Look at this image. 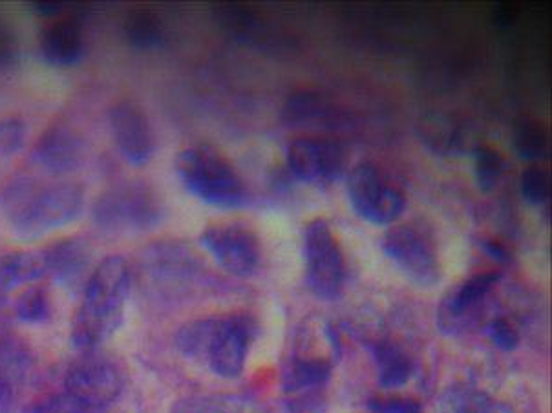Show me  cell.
I'll return each instance as SVG.
<instances>
[{
  "mask_svg": "<svg viewBox=\"0 0 552 413\" xmlns=\"http://www.w3.org/2000/svg\"><path fill=\"white\" fill-rule=\"evenodd\" d=\"M174 170L185 191L216 209H240L249 203V189L233 165L211 147L181 150Z\"/></svg>",
  "mask_w": 552,
  "mask_h": 413,
  "instance_id": "3957f363",
  "label": "cell"
},
{
  "mask_svg": "<svg viewBox=\"0 0 552 413\" xmlns=\"http://www.w3.org/2000/svg\"><path fill=\"white\" fill-rule=\"evenodd\" d=\"M200 401V413H264L256 404L238 397H207Z\"/></svg>",
  "mask_w": 552,
  "mask_h": 413,
  "instance_id": "f1b7e54d",
  "label": "cell"
},
{
  "mask_svg": "<svg viewBox=\"0 0 552 413\" xmlns=\"http://www.w3.org/2000/svg\"><path fill=\"white\" fill-rule=\"evenodd\" d=\"M2 209L15 233L39 238L79 216L85 191L77 183H50L19 178L2 192Z\"/></svg>",
  "mask_w": 552,
  "mask_h": 413,
  "instance_id": "7a4b0ae2",
  "label": "cell"
},
{
  "mask_svg": "<svg viewBox=\"0 0 552 413\" xmlns=\"http://www.w3.org/2000/svg\"><path fill=\"white\" fill-rule=\"evenodd\" d=\"M110 128L121 156L130 165L143 167L156 154V134L141 106L119 101L110 110Z\"/></svg>",
  "mask_w": 552,
  "mask_h": 413,
  "instance_id": "7c38bea8",
  "label": "cell"
},
{
  "mask_svg": "<svg viewBox=\"0 0 552 413\" xmlns=\"http://www.w3.org/2000/svg\"><path fill=\"white\" fill-rule=\"evenodd\" d=\"M331 370H333V362L326 357H306V355L291 357L282 375L284 392L297 395V393L324 386L331 377Z\"/></svg>",
  "mask_w": 552,
  "mask_h": 413,
  "instance_id": "ffe728a7",
  "label": "cell"
},
{
  "mask_svg": "<svg viewBox=\"0 0 552 413\" xmlns=\"http://www.w3.org/2000/svg\"><path fill=\"white\" fill-rule=\"evenodd\" d=\"M15 313L22 322L37 324L50 317V300L41 287H26L15 300Z\"/></svg>",
  "mask_w": 552,
  "mask_h": 413,
  "instance_id": "484cf974",
  "label": "cell"
},
{
  "mask_svg": "<svg viewBox=\"0 0 552 413\" xmlns=\"http://www.w3.org/2000/svg\"><path fill=\"white\" fill-rule=\"evenodd\" d=\"M383 251L415 286L434 287L441 280L436 247L415 227H392L384 234Z\"/></svg>",
  "mask_w": 552,
  "mask_h": 413,
  "instance_id": "9c48e42d",
  "label": "cell"
},
{
  "mask_svg": "<svg viewBox=\"0 0 552 413\" xmlns=\"http://www.w3.org/2000/svg\"><path fill=\"white\" fill-rule=\"evenodd\" d=\"M302 255L311 293L322 300L339 298L346 282V262L330 223L319 218L306 225Z\"/></svg>",
  "mask_w": 552,
  "mask_h": 413,
  "instance_id": "277c9868",
  "label": "cell"
},
{
  "mask_svg": "<svg viewBox=\"0 0 552 413\" xmlns=\"http://www.w3.org/2000/svg\"><path fill=\"white\" fill-rule=\"evenodd\" d=\"M123 390V375L116 364L96 353H86L68 368L64 392L79 403L105 412Z\"/></svg>",
  "mask_w": 552,
  "mask_h": 413,
  "instance_id": "ba28073f",
  "label": "cell"
},
{
  "mask_svg": "<svg viewBox=\"0 0 552 413\" xmlns=\"http://www.w3.org/2000/svg\"><path fill=\"white\" fill-rule=\"evenodd\" d=\"M514 150L523 161H540L549 152V134L540 121L521 119L514 127Z\"/></svg>",
  "mask_w": 552,
  "mask_h": 413,
  "instance_id": "603a6c76",
  "label": "cell"
},
{
  "mask_svg": "<svg viewBox=\"0 0 552 413\" xmlns=\"http://www.w3.org/2000/svg\"><path fill=\"white\" fill-rule=\"evenodd\" d=\"M172 413H200V401L198 399H185L172 408Z\"/></svg>",
  "mask_w": 552,
  "mask_h": 413,
  "instance_id": "836d02e7",
  "label": "cell"
},
{
  "mask_svg": "<svg viewBox=\"0 0 552 413\" xmlns=\"http://www.w3.org/2000/svg\"><path fill=\"white\" fill-rule=\"evenodd\" d=\"M32 413H105L88 408L83 403H79L72 395L63 392L61 395H54L44 399L43 403L33 406Z\"/></svg>",
  "mask_w": 552,
  "mask_h": 413,
  "instance_id": "f546056e",
  "label": "cell"
},
{
  "mask_svg": "<svg viewBox=\"0 0 552 413\" xmlns=\"http://www.w3.org/2000/svg\"><path fill=\"white\" fill-rule=\"evenodd\" d=\"M375 413H423L421 404L406 397H392V399H373L370 403Z\"/></svg>",
  "mask_w": 552,
  "mask_h": 413,
  "instance_id": "1f68e13d",
  "label": "cell"
},
{
  "mask_svg": "<svg viewBox=\"0 0 552 413\" xmlns=\"http://www.w3.org/2000/svg\"><path fill=\"white\" fill-rule=\"evenodd\" d=\"M282 121L287 127H339L342 114L319 92H297L282 108Z\"/></svg>",
  "mask_w": 552,
  "mask_h": 413,
  "instance_id": "e0dca14e",
  "label": "cell"
},
{
  "mask_svg": "<svg viewBox=\"0 0 552 413\" xmlns=\"http://www.w3.org/2000/svg\"><path fill=\"white\" fill-rule=\"evenodd\" d=\"M33 159L50 176H64L81 167L85 159V143L74 130L55 125L37 139Z\"/></svg>",
  "mask_w": 552,
  "mask_h": 413,
  "instance_id": "5bb4252c",
  "label": "cell"
},
{
  "mask_svg": "<svg viewBox=\"0 0 552 413\" xmlns=\"http://www.w3.org/2000/svg\"><path fill=\"white\" fill-rule=\"evenodd\" d=\"M474 159V178L478 183L479 191L492 192L498 187L499 180L503 176L505 163L498 150L489 145H476V149L470 152Z\"/></svg>",
  "mask_w": 552,
  "mask_h": 413,
  "instance_id": "cb8c5ba5",
  "label": "cell"
},
{
  "mask_svg": "<svg viewBox=\"0 0 552 413\" xmlns=\"http://www.w3.org/2000/svg\"><path fill=\"white\" fill-rule=\"evenodd\" d=\"M35 8L37 10L41 11L43 15H55V13H59L61 11V4H50V2H44V4H35Z\"/></svg>",
  "mask_w": 552,
  "mask_h": 413,
  "instance_id": "e575fe53",
  "label": "cell"
},
{
  "mask_svg": "<svg viewBox=\"0 0 552 413\" xmlns=\"http://www.w3.org/2000/svg\"><path fill=\"white\" fill-rule=\"evenodd\" d=\"M446 404L450 413H494L496 403L485 392L474 388H454L446 397Z\"/></svg>",
  "mask_w": 552,
  "mask_h": 413,
  "instance_id": "d4e9b609",
  "label": "cell"
},
{
  "mask_svg": "<svg viewBox=\"0 0 552 413\" xmlns=\"http://www.w3.org/2000/svg\"><path fill=\"white\" fill-rule=\"evenodd\" d=\"M44 251L48 275H54L64 286H75L85 280L90 267V251L81 240H63Z\"/></svg>",
  "mask_w": 552,
  "mask_h": 413,
  "instance_id": "ac0fdd59",
  "label": "cell"
},
{
  "mask_svg": "<svg viewBox=\"0 0 552 413\" xmlns=\"http://www.w3.org/2000/svg\"><path fill=\"white\" fill-rule=\"evenodd\" d=\"M487 335L499 350L514 351L520 346V333L505 318L492 320L487 326Z\"/></svg>",
  "mask_w": 552,
  "mask_h": 413,
  "instance_id": "4dcf8cb0",
  "label": "cell"
},
{
  "mask_svg": "<svg viewBox=\"0 0 552 413\" xmlns=\"http://www.w3.org/2000/svg\"><path fill=\"white\" fill-rule=\"evenodd\" d=\"M417 132L426 147L441 156H457L476 149L470 139V130L446 114L423 116L417 125Z\"/></svg>",
  "mask_w": 552,
  "mask_h": 413,
  "instance_id": "2e32d148",
  "label": "cell"
},
{
  "mask_svg": "<svg viewBox=\"0 0 552 413\" xmlns=\"http://www.w3.org/2000/svg\"><path fill=\"white\" fill-rule=\"evenodd\" d=\"M161 205L149 187L139 183L117 185L94 203V218L108 231L147 229L160 220Z\"/></svg>",
  "mask_w": 552,
  "mask_h": 413,
  "instance_id": "52a82bcc",
  "label": "cell"
},
{
  "mask_svg": "<svg viewBox=\"0 0 552 413\" xmlns=\"http://www.w3.org/2000/svg\"><path fill=\"white\" fill-rule=\"evenodd\" d=\"M48 275L46 251H21L0 258V297Z\"/></svg>",
  "mask_w": 552,
  "mask_h": 413,
  "instance_id": "d6986e66",
  "label": "cell"
},
{
  "mask_svg": "<svg viewBox=\"0 0 552 413\" xmlns=\"http://www.w3.org/2000/svg\"><path fill=\"white\" fill-rule=\"evenodd\" d=\"M483 249L489 253L492 258H496V260H499V262H505V260H509V251L503 247V245L498 244V242H485L483 244Z\"/></svg>",
  "mask_w": 552,
  "mask_h": 413,
  "instance_id": "d6a6232c",
  "label": "cell"
},
{
  "mask_svg": "<svg viewBox=\"0 0 552 413\" xmlns=\"http://www.w3.org/2000/svg\"><path fill=\"white\" fill-rule=\"evenodd\" d=\"M130 291V267L121 256H108L90 273L85 298L72 324V344L92 351L123 324Z\"/></svg>",
  "mask_w": 552,
  "mask_h": 413,
  "instance_id": "6da1fadb",
  "label": "cell"
},
{
  "mask_svg": "<svg viewBox=\"0 0 552 413\" xmlns=\"http://www.w3.org/2000/svg\"><path fill=\"white\" fill-rule=\"evenodd\" d=\"M200 242L216 264L231 275L247 278L255 275L260 265L262 247L258 236L244 225H214L203 231Z\"/></svg>",
  "mask_w": 552,
  "mask_h": 413,
  "instance_id": "8fae6325",
  "label": "cell"
},
{
  "mask_svg": "<svg viewBox=\"0 0 552 413\" xmlns=\"http://www.w3.org/2000/svg\"><path fill=\"white\" fill-rule=\"evenodd\" d=\"M291 174L311 187L326 189L342 180L350 167V152L330 138H298L289 143L286 152Z\"/></svg>",
  "mask_w": 552,
  "mask_h": 413,
  "instance_id": "8992f818",
  "label": "cell"
},
{
  "mask_svg": "<svg viewBox=\"0 0 552 413\" xmlns=\"http://www.w3.org/2000/svg\"><path fill=\"white\" fill-rule=\"evenodd\" d=\"M521 194L531 205H543L551 198V176L540 165H531L521 172Z\"/></svg>",
  "mask_w": 552,
  "mask_h": 413,
  "instance_id": "4316f807",
  "label": "cell"
},
{
  "mask_svg": "<svg viewBox=\"0 0 552 413\" xmlns=\"http://www.w3.org/2000/svg\"><path fill=\"white\" fill-rule=\"evenodd\" d=\"M255 335V320L247 315L214 317L213 333L203 361L223 379H236L244 371Z\"/></svg>",
  "mask_w": 552,
  "mask_h": 413,
  "instance_id": "30bf717a",
  "label": "cell"
},
{
  "mask_svg": "<svg viewBox=\"0 0 552 413\" xmlns=\"http://www.w3.org/2000/svg\"><path fill=\"white\" fill-rule=\"evenodd\" d=\"M26 141V125L21 117L0 119V156H13L22 149Z\"/></svg>",
  "mask_w": 552,
  "mask_h": 413,
  "instance_id": "83f0119b",
  "label": "cell"
},
{
  "mask_svg": "<svg viewBox=\"0 0 552 413\" xmlns=\"http://www.w3.org/2000/svg\"><path fill=\"white\" fill-rule=\"evenodd\" d=\"M501 275L492 273H479L468 278L461 286L452 289L446 295L441 309H439V326L446 333H459L461 329L468 328L476 317L483 302L490 297L494 287L498 286Z\"/></svg>",
  "mask_w": 552,
  "mask_h": 413,
  "instance_id": "4fadbf2b",
  "label": "cell"
},
{
  "mask_svg": "<svg viewBox=\"0 0 552 413\" xmlns=\"http://www.w3.org/2000/svg\"><path fill=\"white\" fill-rule=\"evenodd\" d=\"M373 359L379 371V384L386 390L401 388L412 379L414 364L399 346L392 342H377Z\"/></svg>",
  "mask_w": 552,
  "mask_h": 413,
  "instance_id": "44dd1931",
  "label": "cell"
},
{
  "mask_svg": "<svg viewBox=\"0 0 552 413\" xmlns=\"http://www.w3.org/2000/svg\"><path fill=\"white\" fill-rule=\"evenodd\" d=\"M351 207L364 222L390 225L406 207L404 192L375 163H359L348 174Z\"/></svg>",
  "mask_w": 552,
  "mask_h": 413,
  "instance_id": "5b68a950",
  "label": "cell"
},
{
  "mask_svg": "<svg viewBox=\"0 0 552 413\" xmlns=\"http://www.w3.org/2000/svg\"><path fill=\"white\" fill-rule=\"evenodd\" d=\"M41 57L50 66L68 68L85 57L83 26L75 17H61L50 22L39 39Z\"/></svg>",
  "mask_w": 552,
  "mask_h": 413,
  "instance_id": "9a60e30c",
  "label": "cell"
},
{
  "mask_svg": "<svg viewBox=\"0 0 552 413\" xmlns=\"http://www.w3.org/2000/svg\"><path fill=\"white\" fill-rule=\"evenodd\" d=\"M125 37L139 52H152L163 46L165 30L160 17L149 10L132 11L125 21Z\"/></svg>",
  "mask_w": 552,
  "mask_h": 413,
  "instance_id": "7402d4cb",
  "label": "cell"
}]
</instances>
